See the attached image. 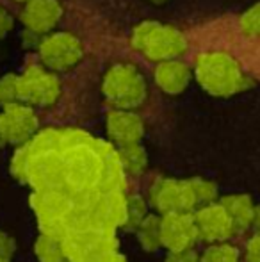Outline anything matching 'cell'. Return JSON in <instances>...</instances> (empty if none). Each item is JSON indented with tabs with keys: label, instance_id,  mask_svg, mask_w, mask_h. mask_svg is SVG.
<instances>
[{
	"label": "cell",
	"instance_id": "obj_1",
	"mask_svg": "<svg viewBox=\"0 0 260 262\" xmlns=\"http://www.w3.org/2000/svg\"><path fill=\"white\" fill-rule=\"evenodd\" d=\"M63 157L64 189L72 196L98 191L104 171V159L98 150V143L87 139L84 143L66 146L61 150Z\"/></svg>",
	"mask_w": 260,
	"mask_h": 262
},
{
	"label": "cell",
	"instance_id": "obj_2",
	"mask_svg": "<svg viewBox=\"0 0 260 262\" xmlns=\"http://www.w3.org/2000/svg\"><path fill=\"white\" fill-rule=\"evenodd\" d=\"M195 75L200 86L216 97H230L246 90L250 80L244 77L241 64L226 52H203L196 57Z\"/></svg>",
	"mask_w": 260,
	"mask_h": 262
},
{
	"label": "cell",
	"instance_id": "obj_3",
	"mask_svg": "<svg viewBox=\"0 0 260 262\" xmlns=\"http://www.w3.org/2000/svg\"><path fill=\"white\" fill-rule=\"evenodd\" d=\"M132 49L150 61H170L187 50V39L177 27L159 21H143L132 31Z\"/></svg>",
	"mask_w": 260,
	"mask_h": 262
},
{
	"label": "cell",
	"instance_id": "obj_4",
	"mask_svg": "<svg viewBox=\"0 0 260 262\" xmlns=\"http://www.w3.org/2000/svg\"><path fill=\"white\" fill-rule=\"evenodd\" d=\"M102 91L109 104L116 109H135L146 100V82L139 70L129 62H118L111 66L104 75Z\"/></svg>",
	"mask_w": 260,
	"mask_h": 262
},
{
	"label": "cell",
	"instance_id": "obj_5",
	"mask_svg": "<svg viewBox=\"0 0 260 262\" xmlns=\"http://www.w3.org/2000/svg\"><path fill=\"white\" fill-rule=\"evenodd\" d=\"M32 209L38 216V223L43 234L56 239L64 237L73 210V198L68 191H36L32 194Z\"/></svg>",
	"mask_w": 260,
	"mask_h": 262
},
{
	"label": "cell",
	"instance_id": "obj_6",
	"mask_svg": "<svg viewBox=\"0 0 260 262\" xmlns=\"http://www.w3.org/2000/svg\"><path fill=\"white\" fill-rule=\"evenodd\" d=\"M61 95V82L50 70L43 66H29L18 75V100L27 105L49 107Z\"/></svg>",
	"mask_w": 260,
	"mask_h": 262
},
{
	"label": "cell",
	"instance_id": "obj_7",
	"mask_svg": "<svg viewBox=\"0 0 260 262\" xmlns=\"http://www.w3.org/2000/svg\"><path fill=\"white\" fill-rule=\"evenodd\" d=\"M41 62L50 72H64L79 64L84 57V47L69 32H54L41 38L38 45Z\"/></svg>",
	"mask_w": 260,
	"mask_h": 262
},
{
	"label": "cell",
	"instance_id": "obj_8",
	"mask_svg": "<svg viewBox=\"0 0 260 262\" xmlns=\"http://www.w3.org/2000/svg\"><path fill=\"white\" fill-rule=\"evenodd\" d=\"M150 202L162 214H180L195 209L196 196L189 180L157 179L150 191Z\"/></svg>",
	"mask_w": 260,
	"mask_h": 262
},
{
	"label": "cell",
	"instance_id": "obj_9",
	"mask_svg": "<svg viewBox=\"0 0 260 262\" xmlns=\"http://www.w3.org/2000/svg\"><path fill=\"white\" fill-rule=\"evenodd\" d=\"M27 182L36 191L64 189L61 150H45V152L31 154L27 169Z\"/></svg>",
	"mask_w": 260,
	"mask_h": 262
},
{
	"label": "cell",
	"instance_id": "obj_10",
	"mask_svg": "<svg viewBox=\"0 0 260 262\" xmlns=\"http://www.w3.org/2000/svg\"><path fill=\"white\" fill-rule=\"evenodd\" d=\"M0 132L6 143L23 145L38 132V118L31 105L13 102L4 105L0 113Z\"/></svg>",
	"mask_w": 260,
	"mask_h": 262
},
{
	"label": "cell",
	"instance_id": "obj_11",
	"mask_svg": "<svg viewBox=\"0 0 260 262\" xmlns=\"http://www.w3.org/2000/svg\"><path fill=\"white\" fill-rule=\"evenodd\" d=\"M198 239L195 216L191 212L162 214L160 217V245L170 252L187 250Z\"/></svg>",
	"mask_w": 260,
	"mask_h": 262
},
{
	"label": "cell",
	"instance_id": "obj_12",
	"mask_svg": "<svg viewBox=\"0 0 260 262\" xmlns=\"http://www.w3.org/2000/svg\"><path fill=\"white\" fill-rule=\"evenodd\" d=\"M198 237L210 243L226 241L233 234V225L221 204H207L195 214Z\"/></svg>",
	"mask_w": 260,
	"mask_h": 262
},
{
	"label": "cell",
	"instance_id": "obj_13",
	"mask_svg": "<svg viewBox=\"0 0 260 262\" xmlns=\"http://www.w3.org/2000/svg\"><path fill=\"white\" fill-rule=\"evenodd\" d=\"M63 18V6L59 0H31L23 6L20 20L27 31L43 36L49 34Z\"/></svg>",
	"mask_w": 260,
	"mask_h": 262
},
{
	"label": "cell",
	"instance_id": "obj_14",
	"mask_svg": "<svg viewBox=\"0 0 260 262\" xmlns=\"http://www.w3.org/2000/svg\"><path fill=\"white\" fill-rule=\"evenodd\" d=\"M145 132L143 120L129 109H116L107 114V134L116 145L125 146L139 143Z\"/></svg>",
	"mask_w": 260,
	"mask_h": 262
},
{
	"label": "cell",
	"instance_id": "obj_15",
	"mask_svg": "<svg viewBox=\"0 0 260 262\" xmlns=\"http://www.w3.org/2000/svg\"><path fill=\"white\" fill-rule=\"evenodd\" d=\"M193 72L185 62L178 59H170L157 64L155 68V82L164 93L178 95L189 86Z\"/></svg>",
	"mask_w": 260,
	"mask_h": 262
},
{
	"label": "cell",
	"instance_id": "obj_16",
	"mask_svg": "<svg viewBox=\"0 0 260 262\" xmlns=\"http://www.w3.org/2000/svg\"><path fill=\"white\" fill-rule=\"evenodd\" d=\"M221 205L225 207L230 220H232L233 230H246L248 227H251L255 205L250 196H246V194L225 196L221 200Z\"/></svg>",
	"mask_w": 260,
	"mask_h": 262
},
{
	"label": "cell",
	"instance_id": "obj_17",
	"mask_svg": "<svg viewBox=\"0 0 260 262\" xmlns=\"http://www.w3.org/2000/svg\"><path fill=\"white\" fill-rule=\"evenodd\" d=\"M118 157H120V162H122L123 171L132 173V175H139V173H143L146 168V164H148L146 152L139 143H132V145L120 146Z\"/></svg>",
	"mask_w": 260,
	"mask_h": 262
},
{
	"label": "cell",
	"instance_id": "obj_18",
	"mask_svg": "<svg viewBox=\"0 0 260 262\" xmlns=\"http://www.w3.org/2000/svg\"><path fill=\"white\" fill-rule=\"evenodd\" d=\"M38 262H68L61 239L41 234L34 246Z\"/></svg>",
	"mask_w": 260,
	"mask_h": 262
},
{
	"label": "cell",
	"instance_id": "obj_19",
	"mask_svg": "<svg viewBox=\"0 0 260 262\" xmlns=\"http://www.w3.org/2000/svg\"><path fill=\"white\" fill-rule=\"evenodd\" d=\"M139 243L146 252H155L160 246V217L146 216L143 223L137 227Z\"/></svg>",
	"mask_w": 260,
	"mask_h": 262
},
{
	"label": "cell",
	"instance_id": "obj_20",
	"mask_svg": "<svg viewBox=\"0 0 260 262\" xmlns=\"http://www.w3.org/2000/svg\"><path fill=\"white\" fill-rule=\"evenodd\" d=\"M200 262H239V252L235 246L218 243V245L208 246L200 257Z\"/></svg>",
	"mask_w": 260,
	"mask_h": 262
},
{
	"label": "cell",
	"instance_id": "obj_21",
	"mask_svg": "<svg viewBox=\"0 0 260 262\" xmlns=\"http://www.w3.org/2000/svg\"><path fill=\"white\" fill-rule=\"evenodd\" d=\"M148 216L146 214V202L141 196H129L127 198V210H125V223L123 227L127 230H134L143 223V220Z\"/></svg>",
	"mask_w": 260,
	"mask_h": 262
},
{
	"label": "cell",
	"instance_id": "obj_22",
	"mask_svg": "<svg viewBox=\"0 0 260 262\" xmlns=\"http://www.w3.org/2000/svg\"><path fill=\"white\" fill-rule=\"evenodd\" d=\"M29 159H31V152H29V145H18L16 152L11 161V173L16 180L20 182H27V169H29Z\"/></svg>",
	"mask_w": 260,
	"mask_h": 262
},
{
	"label": "cell",
	"instance_id": "obj_23",
	"mask_svg": "<svg viewBox=\"0 0 260 262\" xmlns=\"http://www.w3.org/2000/svg\"><path fill=\"white\" fill-rule=\"evenodd\" d=\"M189 184H191V189L196 196V204H212L216 200V196H218V189H216L214 182H210V180L193 179L189 180Z\"/></svg>",
	"mask_w": 260,
	"mask_h": 262
},
{
	"label": "cell",
	"instance_id": "obj_24",
	"mask_svg": "<svg viewBox=\"0 0 260 262\" xmlns=\"http://www.w3.org/2000/svg\"><path fill=\"white\" fill-rule=\"evenodd\" d=\"M239 25L244 36H250V38L260 36V4H255L253 7H250V9L241 16Z\"/></svg>",
	"mask_w": 260,
	"mask_h": 262
},
{
	"label": "cell",
	"instance_id": "obj_25",
	"mask_svg": "<svg viewBox=\"0 0 260 262\" xmlns=\"http://www.w3.org/2000/svg\"><path fill=\"white\" fill-rule=\"evenodd\" d=\"M18 100V75L14 73H7V75L0 77V105L13 104Z\"/></svg>",
	"mask_w": 260,
	"mask_h": 262
},
{
	"label": "cell",
	"instance_id": "obj_26",
	"mask_svg": "<svg viewBox=\"0 0 260 262\" xmlns=\"http://www.w3.org/2000/svg\"><path fill=\"white\" fill-rule=\"evenodd\" d=\"M75 262H127L123 259V255H120L116 252V245L112 246H104V248L93 250V252L82 255L79 260Z\"/></svg>",
	"mask_w": 260,
	"mask_h": 262
},
{
	"label": "cell",
	"instance_id": "obj_27",
	"mask_svg": "<svg viewBox=\"0 0 260 262\" xmlns=\"http://www.w3.org/2000/svg\"><path fill=\"white\" fill-rule=\"evenodd\" d=\"M16 252V243L7 232L0 230V259H11Z\"/></svg>",
	"mask_w": 260,
	"mask_h": 262
},
{
	"label": "cell",
	"instance_id": "obj_28",
	"mask_svg": "<svg viewBox=\"0 0 260 262\" xmlns=\"http://www.w3.org/2000/svg\"><path fill=\"white\" fill-rule=\"evenodd\" d=\"M166 262H200V257L193 248L178 250V252H170Z\"/></svg>",
	"mask_w": 260,
	"mask_h": 262
},
{
	"label": "cell",
	"instance_id": "obj_29",
	"mask_svg": "<svg viewBox=\"0 0 260 262\" xmlns=\"http://www.w3.org/2000/svg\"><path fill=\"white\" fill-rule=\"evenodd\" d=\"M14 27V20L6 7L0 6V39H4Z\"/></svg>",
	"mask_w": 260,
	"mask_h": 262
},
{
	"label": "cell",
	"instance_id": "obj_30",
	"mask_svg": "<svg viewBox=\"0 0 260 262\" xmlns=\"http://www.w3.org/2000/svg\"><path fill=\"white\" fill-rule=\"evenodd\" d=\"M246 262H260V234L251 237L246 246Z\"/></svg>",
	"mask_w": 260,
	"mask_h": 262
},
{
	"label": "cell",
	"instance_id": "obj_31",
	"mask_svg": "<svg viewBox=\"0 0 260 262\" xmlns=\"http://www.w3.org/2000/svg\"><path fill=\"white\" fill-rule=\"evenodd\" d=\"M257 230H260V205H255V212H253V221H251Z\"/></svg>",
	"mask_w": 260,
	"mask_h": 262
},
{
	"label": "cell",
	"instance_id": "obj_32",
	"mask_svg": "<svg viewBox=\"0 0 260 262\" xmlns=\"http://www.w3.org/2000/svg\"><path fill=\"white\" fill-rule=\"evenodd\" d=\"M150 4H155V6H162V4H166L168 0H148Z\"/></svg>",
	"mask_w": 260,
	"mask_h": 262
},
{
	"label": "cell",
	"instance_id": "obj_33",
	"mask_svg": "<svg viewBox=\"0 0 260 262\" xmlns=\"http://www.w3.org/2000/svg\"><path fill=\"white\" fill-rule=\"evenodd\" d=\"M6 145V139H4V136H2V132H0V148Z\"/></svg>",
	"mask_w": 260,
	"mask_h": 262
},
{
	"label": "cell",
	"instance_id": "obj_34",
	"mask_svg": "<svg viewBox=\"0 0 260 262\" xmlns=\"http://www.w3.org/2000/svg\"><path fill=\"white\" fill-rule=\"evenodd\" d=\"M16 2H20V4H27V2H31V0H16Z\"/></svg>",
	"mask_w": 260,
	"mask_h": 262
},
{
	"label": "cell",
	"instance_id": "obj_35",
	"mask_svg": "<svg viewBox=\"0 0 260 262\" xmlns=\"http://www.w3.org/2000/svg\"><path fill=\"white\" fill-rule=\"evenodd\" d=\"M0 262H9V259H0Z\"/></svg>",
	"mask_w": 260,
	"mask_h": 262
}]
</instances>
